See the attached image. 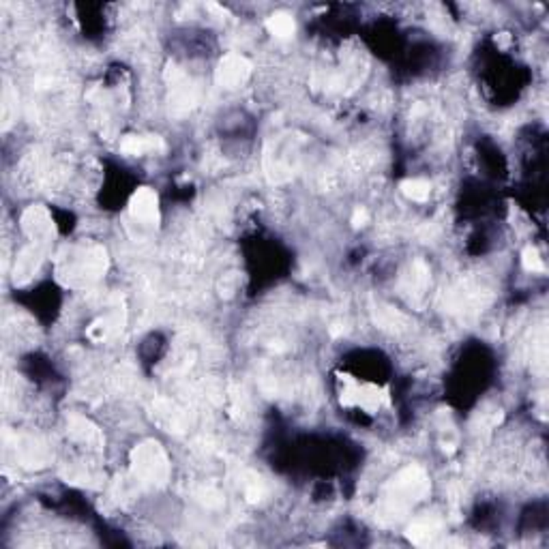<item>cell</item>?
<instances>
[{
	"mask_svg": "<svg viewBox=\"0 0 549 549\" xmlns=\"http://www.w3.org/2000/svg\"><path fill=\"white\" fill-rule=\"evenodd\" d=\"M251 71V64L245 56H238V54H230L225 56L221 62H219V69H217V82L219 86H225V88H234V86H240L247 76Z\"/></svg>",
	"mask_w": 549,
	"mask_h": 549,
	"instance_id": "obj_1",
	"label": "cell"
},
{
	"mask_svg": "<svg viewBox=\"0 0 549 549\" xmlns=\"http://www.w3.org/2000/svg\"><path fill=\"white\" fill-rule=\"evenodd\" d=\"M131 215L135 221L142 223H151L157 221L159 215V202H157V193L151 187H142L131 200Z\"/></svg>",
	"mask_w": 549,
	"mask_h": 549,
	"instance_id": "obj_2",
	"label": "cell"
},
{
	"mask_svg": "<svg viewBox=\"0 0 549 549\" xmlns=\"http://www.w3.org/2000/svg\"><path fill=\"white\" fill-rule=\"evenodd\" d=\"M266 28L272 37L277 39H290L294 30H296V24H294V18L290 13H274L266 20Z\"/></svg>",
	"mask_w": 549,
	"mask_h": 549,
	"instance_id": "obj_3",
	"label": "cell"
},
{
	"mask_svg": "<svg viewBox=\"0 0 549 549\" xmlns=\"http://www.w3.org/2000/svg\"><path fill=\"white\" fill-rule=\"evenodd\" d=\"M401 193L412 202H425L431 195V183L423 179H408L401 183Z\"/></svg>",
	"mask_w": 549,
	"mask_h": 549,
	"instance_id": "obj_4",
	"label": "cell"
},
{
	"mask_svg": "<svg viewBox=\"0 0 549 549\" xmlns=\"http://www.w3.org/2000/svg\"><path fill=\"white\" fill-rule=\"evenodd\" d=\"M524 268H526L528 272H541V270L545 268V264H543V258L538 256V251H536V249L528 247V249L524 251Z\"/></svg>",
	"mask_w": 549,
	"mask_h": 549,
	"instance_id": "obj_5",
	"label": "cell"
}]
</instances>
